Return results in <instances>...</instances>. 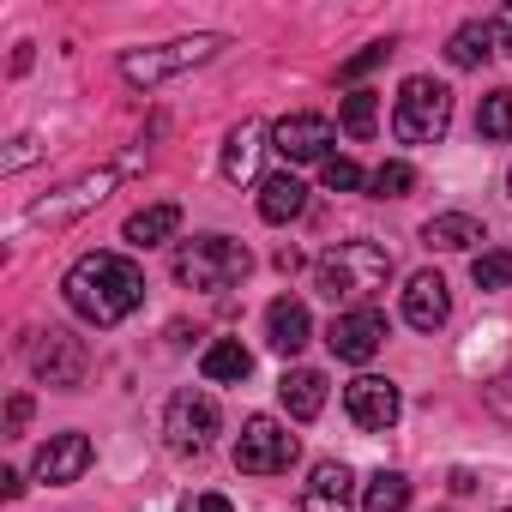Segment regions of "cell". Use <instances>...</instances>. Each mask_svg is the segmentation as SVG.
<instances>
[{
	"label": "cell",
	"mask_w": 512,
	"mask_h": 512,
	"mask_svg": "<svg viewBox=\"0 0 512 512\" xmlns=\"http://www.w3.org/2000/svg\"><path fill=\"white\" fill-rule=\"evenodd\" d=\"M115 181H121V169H91V175H79V181H67L61 193H49V199H37V205L25 211V223H19V229H37V223H49V229H61V223H73V217H85L91 205H103Z\"/></svg>",
	"instance_id": "cell-7"
},
{
	"label": "cell",
	"mask_w": 512,
	"mask_h": 512,
	"mask_svg": "<svg viewBox=\"0 0 512 512\" xmlns=\"http://www.w3.org/2000/svg\"><path fill=\"white\" fill-rule=\"evenodd\" d=\"M494 49H500V31H494V25H482V19H470V25H458V31H452L446 61H452V67H482Z\"/></svg>",
	"instance_id": "cell-23"
},
{
	"label": "cell",
	"mask_w": 512,
	"mask_h": 512,
	"mask_svg": "<svg viewBox=\"0 0 512 512\" xmlns=\"http://www.w3.org/2000/svg\"><path fill=\"white\" fill-rule=\"evenodd\" d=\"M404 320H410L416 332H440V326L452 320V290H446L440 272H416V278L404 284Z\"/></svg>",
	"instance_id": "cell-14"
},
{
	"label": "cell",
	"mask_w": 512,
	"mask_h": 512,
	"mask_svg": "<svg viewBox=\"0 0 512 512\" xmlns=\"http://www.w3.org/2000/svg\"><path fill=\"white\" fill-rule=\"evenodd\" d=\"M410 506V476L404 470H374L362 482V512H404Z\"/></svg>",
	"instance_id": "cell-24"
},
{
	"label": "cell",
	"mask_w": 512,
	"mask_h": 512,
	"mask_svg": "<svg viewBox=\"0 0 512 512\" xmlns=\"http://www.w3.org/2000/svg\"><path fill=\"white\" fill-rule=\"evenodd\" d=\"M25 422H31V398H25V392H19V398H13V404H7V434H19V428H25Z\"/></svg>",
	"instance_id": "cell-33"
},
{
	"label": "cell",
	"mask_w": 512,
	"mask_h": 512,
	"mask_svg": "<svg viewBox=\"0 0 512 512\" xmlns=\"http://www.w3.org/2000/svg\"><path fill=\"white\" fill-rule=\"evenodd\" d=\"M422 241H428V247H440V253H464V247H476V241H482V223H476L470 211H440V217H428V223H422Z\"/></svg>",
	"instance_id": "cell-21"
},
{
	"label": "cell",
	"mask_w": 512,
	"mask_h": 512,
	"mask_svg": "<svg viewBox=\"0 0 512 512\" xmlns=\"http://www.w3.org/2000/svg\"><path fill=\"white\" fill-rule=\"evenodd\" d=\"M0 494L19 500V494H25V476H19V470H0Z\"/></svg>",
	"instance_id": "cell-34"
},
{
	"label": "cell",
	"mask_w": 512,
	"mask_h": 512,
	"mask_svg": "<svg viewBox=\"0 0 512 512\" xmlns=\"http://www.w3.org/2000/svg\"><path fill=\"white\" fill-rule=\"evenodd\" d=\"M296 464V434L278 416H247L235 440V470L241 476H284Z\"/></svg>",
	"instance_id": "cell-6"
},
{
	"label": "cell",
	"mask_w": 512,
	"mask_h": 512,
	"mask_svg": "<svg viewBox=\"0 0 512 512\" xmlns=\"http://www.w3.org/2000/svg\"><path fill=\"white\" fill-rule=\"evenodd\" d=\"M326 344H332L338 362H374L380 344H386V314H374V308H350V314L332 320Z\"/></svg>",
	"instance_id": "cell-12"
},
{
	"label": "cell",
	"mask_w": 512,
	"mask_h": 512,
	"mask_svg": "<svg viewBox=\"0 0 512 512\" xmlns=\"http://www.w3.org/2000/svg\"><path fill=\"white\" fill-rule=\"evenodd\" d=\"M302 512H356V476H350V464H338V458L314 464V476L302 482Z\"/></svg>",
	"instance_id": "cell-15"
},
{
	"label": "cell",
	"mask_w": 512,
	"mask_h": 512,
	"mask_svg": "<svg viewBox=\"0 0 512 512\" xmlns=\"http://www.w3.org/2000/svg\"><path fill=\"white\" fill-rule=\"evenodd\" d=\"M386 278H392V253L380 241H338L314 260V284L332 302H368L386 290Z\"/></svg>",
	"instance_id": "cell-2"
},
{
	"label": "cell",
	"mask_w": 512,
	"mask_h": 512,
	"mask_svg": "<svg viewBox=\"0 0 512 512\" xmlns=\"http://www.w3.org/2000/svg\"><path fill=\"white\" fill-rule=\"evenodd\" d=\"M272 145L284 163H332V121L326 115H284L272 127Z\"/></svg>",
	"instance_id": "cell-11"
},
{
	"label": "cell",
	"mask_w": 512,
	"mask_h": 512,
	"mask_svg": "<svg viewBox=\"0 0 512 512\" xmlns=\"http://www.w3.org/2000/svg\"><path fill=\"white\" fill-rule=\"evenodd\" d=\"M386 55H392V43H368L362 55H350V61L338 67V79H362V73H374V67H386Z\"/></svg>",
	"instance_id": "cell-29"
},
{
	"label": "cell",
	"mask_w": 512,
	"mask_h": 512,
	"mask_svg": "<svg viewBox=\"0 0 512 512\" xmlns=\"http://www.w3.org/2000/svg\"><path fill=\"white\" fill-rule=\"evenodd\" d=\"M362 181H368V175H362L350 157H332V163H326V187H332V193H356Z\"/></svg>",
	"instance_id": "cell-30"
},
{
	"label": "cell",
	"mask_w": 512,
	"mask_h": 512,
	"mask_svg": "<svg viewBox=\"0 0 512 512\" xmlns=\"http://www.w3.org/2000/svg\"><path fill=\"white\" fill-rule=\"evenodd\" d=\"M506 193H512V175H506Z\"/></svg>",
	"instance_id": "cell-36"
},
{
	"label": "cell",
	"mask_w": 512,
	"mask_h": 512,
	"mask_svg": "<svg viewBox=\"0 0 512 512\" xmlns=\"http://www.w3.org/2000/svg\"><path fill=\"white\" fill-rule=\"evenodd\" d=\"M217 428H223V416H217V398L211 392H175L169 398V410H163V434H169V446L175 452H205L211 440H217Z\"/></svg>",
	"instance_id": "cell-8"
},
{
	"label": "cell",
	"mask_w": 512,
	"mask_h": 512,
	"mask_svg": "<svg viewBox=\"0 0 512 512\" xmlns=\"http://www.w3.org/2000/svg\"><path fill=\"white\" fill-rule=\"evenodd\" d=\"M260 139H266V121L229 127V139H223V175L229 181H253V169H260Z\"/></svg>",
	"instance_id": "cell-19"
},
{
	"label": "cell",
	"mask_w": 512,
	"mask_h": 512,
	"mask_svg": "<svg viewBox=\"0 0 512 512\" xmlns=\"http://www.w3.org/2000/svg\"><path fill=\"white\" fill-rule=\"evenodd\" d=\"M308 338H314L308 308H302L296 296H278V302L266 308V344H272L278 356H296V350H308Z\"/></svg>",
	"instance_id": "cell-16"
},
{
	"label": "cell",
	"mask_w": 512,
	"mask_h": 512,
	"mask_svg": "<svg viewBox=\"0 0 512 512\" xmlns=\"http://www.w3.org/2000/svg\"><path fill=\"white\" fill-rule=\"evenodd\" d=\"M91 458H97V446H91V434H49L43 446H37V464H31V476L37 482H79L85 470H91Z\"/></svg>",
	"instance_id": "cell-13"
},
{
	"label": "cell",
	"mask_w": 512,
	"mask_h": 512,
	"mask_svg": "<svg viewBox=\"0 0 512 512\" xmlns=\"http://www.w3.org/2000/svg\"><path fill=\"white\" fill-rule=\"evenodd\" d=\"M67 302L79 320L91 326H121L139 302H145V272L127 260V253H85V260H73L67 272Z\"/></svg>",
	"instance_id": "cell-1"
},
{
	"label": "cell",
	"mask_w": 512,
	"mask_h": 512,
	"mask_svg": "<svg viewBox=\"0 0 512 512\" xmlns=\"http://www.w3.org/2000/svg\"><path fill=\"white\" fill-rule=\"evenodd\" d=\"M344 410H350V422H356V428L386 434V428L404 416V398H398V386H392V380L362 374V380H350V386H344Z\"/></svg>",
	"instance_id": "cell-10"
},
{
	"label": "cell",
	"mask_w": 512,
	"mask_h": 512,
	"mask_svg": "<svg viewBox=\"0 0 512 512\" xmlns=\"http://www.w3.org/2000/svg\"><path fill=\"white\" fill-rule=\"evenodd\" d=\"M181 512H235V506H229L223 494H187V500H181Z\"/></svg>",
	"instance_id": "cell-31"
},
{
	"label": "cell",
	"mask_w": 512,
	"mask_h": 512,
	"mask_svg": "<svg viewBox=\"0 0 512 512\" xmlns=\"http://www.w3.org/2000/svg\"><path fill=\"white\" fill-rule=\"evenodd\" d=\"M25 163H37V139H13V151H7L0 169H25Z\"/></svg>",
	"instance_id": "cell-32"
},
{
	"label": "cell",
	"mask_w": 512,
	"mask_h": 512,
	"mask_svg": "<svg viewBox=\"0 0 512 512\" xmlns=\"http://www.w3.org/2000/svg\"><path fill=\"white\" fill-rule=\"evenodd\" d=\"M223 55V37H181V43H163V49H127L121 55V79L127 85H163V79H175V73H187V67H205V61H217Z\"/></svg>",
	"instance_id": "cell-5"
},
{
	"label": "cell",
	"mask_w": 512,
	"mask_h": 512,
	"mask_svg": "<svg viewBox=\"0 0 512 512\" xmlns=\"http://www.w3.org/2000/svg\"><path fill=\"white\" fill-rule=\"evenodd\" d=\"M247 272H253V253H247V241H235V235H193V241H181V253H175V284H181V290L217 296V290H235Z\"/></svg>",
	"instance_id": "cell-3"
},
{
	"label": "cell",
	"mask_w": 512,
	"mask_h": 512,
	"mask_svg": "<svg viewBox=\"0 0 512 512\" xmlns=\"http://www.w3.org/2000/svg\"><path fill=\"white\" fill-rule=\"evenodd\" d=\"M278 398H284V410H290L296 422H314V416L326 410V374H320V368H290V374L278 380Z\"/></svg>",
	"instance_id": "cell-17"
},
{
	"label": "cell",
	"mask_w": 512,
	"mask_h": 512,
	"mask_svg": "<svg viewBox=\"0 0 512 512\" xmlns=\"http://www.w3.org/2000/svg\"><path fill=\"white\" fill-rule=\"evenodd\" d=\"M368 187H374V199H404V193L416 187V169L392 157V163H380V169L368 175Z\"/></svg>",
	"instance_id": "cell-28"
},
{
	"label": "cell",
	"mask_w": 512,
	"mask_h": 512,
	"mask_svg": "<svg viewBox=\"0 0 512 512\" xmlns=\"http://www.w3.org/2000/svg\"><path fill=\"white\" fill-rule=\"evenodd\" d=\"M338 121H344L350 139H374V127H380V103H374V91H350Z\"/></svg>",
	"instance_id": "cell-27"
},
{
	"label": "cell",
	"mask_w": 512,
	"mask_h": 512,
	"mask_svg": "<svg viewBox=\"0 0 512 512\" xmlns=\"http://www.w3.org/2000/svg\"><path fill=\"white\" fill-rule=\"evenodd\" d=\"M452 127V91L440 79H404L398 109H392V133L404 145H440Z\"/></svg>",
	"instance_id": "cell-4"
},
{
	"label": "cell",
	"mask_w": 512,
	"mask_h": 512,
	"mask_svg": "<svg viewBox=\"0 0 512 512\" xmlns=\"http://www.w3.org/2000/svg\"><path fill=\"white\" fill-rule=\"evenodd\" d=\"M476 133L494 139V145L512 139V91H488V97H482V109H476Z\"/></svg>",
	"instance_id": "cell-26"
},
{
	"label": "cell",
	"mask_w": 512,
	"mask_h": 512,
	"mask_svg": "<svg viewBox=\"0 0 512 512\" xmlns=\"http://www.w3.org/2000/svg\"><path fill=\"white\" fill-rule=\"evenodd\" d=\"M302 211H308V187H302L290 169H278V175L260 181V217H266V223H290V217H302Z\"/></svg>",
	"instance_id": "cell-18"
},
{
	"label": "cell",
	"mask_w": 512,
	"mask_h": 512,
	"mask_svg": "<svg viewBox=\"0 0 512 512\" xmlns=\"http://www.w3.org/2000/svg\"><path fill=\"white\" fill-rule=\"evenodd\" d=\"M31 368H37V380H43V386L73 392V386L85 380V368H91V350H85V338H73V332L49 326V332H37V344H31Z\"/></svg>",
	"instance_id": "cell-9"
},
{
	"label": "cell",
	"mask_w": 512,
	"mask_h": 512,
	"mask_svg": "<svg viewBox=\"0 0 512 512\" xmlns=\"http://www.w3.org/2000/svg\"><path fill=\"white\" fill-rule=\"evenodd\" d=\"M506 512H512V506H506Z\"/></svg>",
	"instance_id": "cell-37"
},
{
	"label": "cell",
	"mask_w": 512,
	"mask_h": 512,
	"mask_svg": "<svg viewBox=\"0 0 512 512\" xmlns=\"http://www.w3.org/2000/svg\"><path fill=\"white\" fill-rule=\"evenodd\" d=\"M199 374H205L211 386H241V380L253 374V356L241 350V338H217V344H205Z\"/></svg>",
	"instance_id": "cell-20"
},
{
	"label": "cell",
	"mask_w": 512,
	"mask_h": 512,
	"mask_svg": "<svg viewBox=\"0 0 512 512\" xmlns=\"http://www.w3.org/2000/svg\"><path fill=\"white\" fill-rule=\"evenodd\" d=\"M175 229H181V205H175V199H163V205H145V211H133L121 235H127L133 247H157V241H169Z\"/></svg>",
	"instance_id": "cell-22"
},
{
	"label": "cell",
	"mask_w": 512,
	"mask_h": 512,
	"mask_svg": "<svg viewBox=\"0 0 512 512\" xmlns=\"http://www.w3.org/2000/svg\"><path fill=\"white\" fill-rule=\"evenodd\" d=\"M500 49L512 55V7H506V19H500Z\"/></svg>",
	"instance_id": "cell-35"
},
{
	"label": "cell",
	"mask_w": 512,
	"mask_h": 512,
	"mask_svg": "<svg viewBox=\"0 0 512 512\" xmlns=\"http://www.w3.org/2000/svg\"><path fill=\"white\" fill-rule=\"evenodd\" d=\"M470 284L476 290H512V247H482L470 260Z\"/></svg>",
	"instance_id": "cell-25"
}]
</instances>
